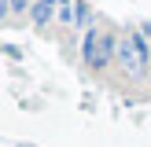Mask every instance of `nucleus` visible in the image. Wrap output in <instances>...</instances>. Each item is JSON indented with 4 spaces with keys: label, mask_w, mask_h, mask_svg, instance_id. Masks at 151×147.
I'll use <instances>...</instances> for the list:
<instances>
[{
    "label": "nucleus",
    "mask_w": 151,
    "mask_h": 147,
    "mask_svg": "<svg viewBox=\"0 0 151 147\" xmlns=\"http://www.w3.org/2000/svg\"><path fill=\"white\" fill-rule=\"evenodd\" d=\"M114 37H107V33H100V29H85V44H81V59H85L88 66H107V59L114 55Z\"/></svg>",
    "instance_id": "nucleus-1"
},
{
    "label": "nucleus",
    "mask_w": 151,
    "mask_h": 147,
    "mask_svg": "<svg viewBox=\"0 0 151 147\" xmlns=\"http://www.w3.org/2000/svg\"><path fill=\"white\" fill-rule=\"evenodd\" d=\"M118 59H122V66L129 74H144V63H140V55H137V44H133V37H125L122 44H118Z\"/></svg>",
    "instance_id": "nucleus-2"
},
{
    "label": "nucleus",
    "mask_w": 151,
    "mask_h": 147,
    "mask_svg": "<svg viewBox=\"0 0 151 147\" xmlns=\"http://www.w3.org/2000/svg\"><path fill=\"white\" fill-rule=\"evenodd\" d=\"M7 11H11V0H0V19H4Z\"/></svg>",
    "instance_id": "nucleus-5"
},
{
    "label": "nucleus",
    "mask_w": 151,
    "mask_h": 147,
    "mask_svg": "<svg viewBox=\"0 0 151 147\" xmlns=\"http://www.w3.org/2000/svg\"><path fill=\"white\" fill-rule=\"evenodd\" d=\"M144 37H151V26H147V29H144Z\"/></svg>",
    "instance_id": "nucleus-6"
},
{
    "label": "nucleus",
    "mask_w": 151,
    "mask_h": 147,
    "mask_svg": "<svg viewBox=\"0 0 151 147\" xmlns=\"http://www.w3.org/2000/svg\"><path fill=\"white\" fill-rule=\"evenodd\" d=\"M29 7H33V0H11V11H15V15L29 11Z\"/></svg>",
    "instance_id": "nucleus-4"
},
{
    "label": "nucleus",
    "mask_w": 151,
    "mask_h": 147,
    "mask_svg": "<svg viewBox=\"0 0 151 147\" xmlns=\"http://www.w3.org/2000/svg\"><path fill=\"white\" fill-rule=\"evenodd\" d=\"M59 11V0H33V7H29V19L37 22V26H44L48 19H55Z\"/></svg>",
    "instance_id": "nucleus-3"
}]
</instances>
